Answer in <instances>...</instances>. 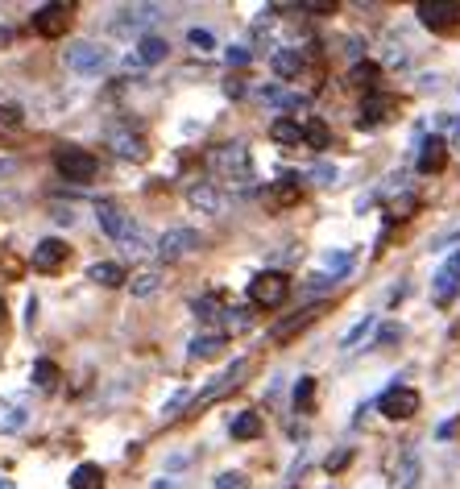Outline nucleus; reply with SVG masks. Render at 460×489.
Wrapping results in <instances>:
<instances>
[{
	"label": "nucleus",
	"mask_w": 460,
	"mask_h": 489,
	"mask_svg": "<svg viewBox=\"0 0 460 489\" xmlns=\"http://www.w3.org/2000/svg\"><path fill=\"white\" fill-rule=\"evenodd\" d=\"M249 59H254V54H249L245 46H232V50H229V67H245Z\"/></svg>",
	"instance_id": "obj_43"
},
{
	"label": "nucleus",
	"mask_w": 460,
	"mask_h": 489,
	"mask_svg": "<svg viewBox=\"0 0 460 489\" xmlns=\"http://www.w3.org/2000/svg\"><path fill=\"white\" fill-rule=\"evenodd\" d=\"M212 489H249V477L245 473H220Z\"/></svg>",
	"instance_id": "obj_40"
},
{
	"label": "nucleus",
	"mask_w": 460,
	"mask_h": 489,
	"mask_svg": "<svg viewBox=\"0 0 460 489\" xmlns=\"http://www.w3.org/2000/svg\"><path fill=\"white\" fill-rule=\"evenodd\" d=\"M109 150L117 158H125V162H146V154H149L146 137L133 133L129 125H112V129H109Z\"/></svg>",
	"instance_id": "obj_8"
},
{
	"label": "nucleus",
	"mask_w": 460,
	"mask_h": 489,
	"mask_svg": "<svg viewBox=\"0 0 460 489\" xmlns=\"http://www.w3.org/2000/svg\"><path fill=\"white\" fill-rule=\"evenodd\" d=\"M62 262H67V240H59V237L37 240V249H34V270H42V274H54V270H59Z\"/></svg>",
	"instance_id": "obj_14"
},
{
	"label": "nucleus",
	"mask_w": 460,
	"mask_h": 489,
	"mask_svg": "<svg viewBox=\"0 0 460 489\" xmlns=\"http://www.w3.org/2000/svg\"><path fill=\"white\" fill-rule=\"evenodd\" d=\"M157 17H162V9L157 4H125L121 12H117V34H129V29H146V25H154Z\"/></svg>",
	"instance_id": "obj_11"
},
{
	"label": "nucleus",
	"mask_w": 460,
	"mask_h": 489,
	"mask_svg": "<svg viewBox=\"0 0 460 489\" xmlns=\"http://www.w3.org/2000/svg\"><path fill=\"white\" fill-rule=\"evenodd\" d=\"M129 290H133V298H149L162 290V270H141V274L129 278Z\"/></svg>",
	"instance_id": "obj_23"
},
{
	"label": "nucleus",
	"mask_w": 460,
	"mask_h": 489,
	"mask_svg": "<svg viewBox=\"0 0 460 489\" xmlns=\"http://www.w3.org/2000/svg\"><path fill=\"white\" fill-rule=\"evenodd\" d=\"M377 411L386 419H394V423H407V419L419 415V390H411V386H390V390L377 398Z\"/></svg>",
	"instance_id": "obj_7"
},
{
	"label": "nucleus",
	"mask_w": 460,
	"mask_h": 489,
	"mask_svg": "<svg viewBox=\"0 0 460 489\" xmlns=\"http://www.w3.org/2000/svg\"><path fill=\"white\" fill-rule=\"evenodd\" d=\"M415 481H419V456H415V452H407V456H402L399 485H402V489H415Z\"/></svg>",
	"instance_id": "obj_33"
},
{
	"label": "nucleus",
	"mask_w": 460,
	"mask_h": 489,
	"mask_svg": "<svg viewBox=\"0 0 460 489\" xmlns=\"http://www.w3.org/2000/svg\"><path fill=\"white\" fill-rule=\"evenodd\" d=\"M377 79H382V67H377V62H352V71H349V84H352V87H365V92H374Z\"/></svg>",
	"instance_id": "obj_25"
},
{
	"label": "nucleus",
	"mask_w": 460,
	"mask_h": 489,
	"mask_svg": "<svg viewBox=\"0 0 460 489\" xmlns=\"http://www.w3.org/2000/svg\"><path fill=\"white\" fill-rule=\"evenodd\" d=\"M311 179H324V187H327V183H336V170H332V167H315Z\"/></svg>",
	"instance_id": "obj_48"
},
{
	"label": "nucleus",
	"mask_w": 460,
	"mask_h": 489,
	"mask_svg": "<svg viewBox=\"0 0 460 489\" xmlns=\"http://www.w3.org/2000/svg\"><path fill=\"white\" fill-rule=\"evenodd\" d=\"M399 336H402V328H382V332H377V348H382V345H394Z\"/></svg>",
	"instance_id": "obj_46"
},
{
	"label": "nucleus",
	"mask_w": 460,
	"mask_h": 489,
	"mask_svg": "<svg viewBox=\"0 0 460 489\" xmlns=\"http://www.w3.org/2000/svg\"><path fill=\"white\" fill-rule=\"evenodd\" d=\"M415 212V195H402V200L390 203V220H407Z\"/></svg>",
	"instance_id": "obj_41"
},
{
	"label": "nucleus",
	"mask_w": 460,
	"mask_h": 489,
	"mask_svg": "<svg viewBox=\"0 0 460 489\" xmlns=\"http://www.w3.org/2000/svg\"><path fill=\"white\" fill-rule=\"evenodd\" d=\"M448 265H452V270H456V274H460V249H456V253H452V257H448Z\"/></svg>",
	"instance_id": "obj_51"
},
{
	"label": "nucleus",
	"mask_w": 460,
	"mask_h": 489,
	"mask_svg": "<svg viewBox=\"0 0 460 489\" xmlns=\"http://www.w3.org/2000/svg\"><path fill=\"white\" fill-rule=\"evenodd\" d=\"M17 175V158H0V183Z\"/></svg>",
	"instance_id": "obj_47"
},
{
	"label": "nucleus",
	"mask_w": 460,
	"mask_h": 489,
	"mask_svg": "<svg viewBox=\"0 0 460 489\" xmlns=\"http://www.w3.org/2000/svg\"><path fill=\"white\" fill-rule=\"evenodd\" d=\"M121 245H125V253H129V257H141L149 240H146V232H141V228H133V232H129V237H125Z\"/></svg>",
	"instance_id": "obj_38"
},
{
	"label": "nucleus",
	"mask_w": 460,
	"mask_h": 489,
	"mask_svg": "<svg viewBox=\"0 0 460 489\" xmlns=\"http://www.w3.org/2000/svg\"><path fill=\"white\" fill-rule=\"evenodd\" d=\"M369 328H374V315H365V320L357 323V328H349V332H344V340H340V348H352V345H357V340H361L365 332H369Z\"/></svg>",
	"instance_id": "obj_39"
},
{
	"label": "nucleus",
	"mask_w": 460,
	"mask_h": 489,
	"mask_svg": "<svg viewBox=\"0 0 460 489\" xmlns=\"http://www.w3.org/2000/svg\"><path fill=\"white\" fill-rule=\"evenodd\" d=\"M456 295H460V274L452 265H440L436 278H432V303H436V307H448Z\"/></svg>",
	"instance_id": "obj_16"
},
{
	"label": "nucleus",
	"mask_w": 460,
	"mask_h": 489,
	"mask_svg": "<svg viewBox=\"0 0 460 489\" xmlns=\"http://www.w3.org/2000/svg\"><path fill=\"white\" fill-rule=\"evenodd\" d=\"M182 403H187V390H179V394H174V398H170L166 406H162V419H170V415H174V411H179Z\"/></svg>",
	"instance_id": "obj_44"
},
{
	"label": "nucleus",
	"mask_w": 460,
	"mask_h": 489,
	"mask_svg": "<svg viewBox=\"0 0 460 489\" xmlns=\"http://www.w3.org/2000/svg\"><path fill=\"white\" fill-rule=\"evenodd\" d=\"M286 295H291V278L282 274V270H262V274H254V282H249V303L254 307H282L286 303Z\"/></svg>",
	"instance_id": "obj_3"
},
{
	"label": "nucleus",
	"mask_w": 460,
	"mask_h": 489,
	"mask_svg": "<svg viewBox=\"0 0 460 489\" xmlns=\"http://www.w3.org/2000/svg\"><path fill=\"white\" fill-rule=\"evenodd\" d=\"M0 489H12V481H0Z\"/></svg>",
	"instance_id": "obj_54"
},
{
	"label": "nucleus",
	"mask_w": 460,
	"mask_h": 489,
	"mask_svg": "<svg viewBox=\"0 0 460 489\" xmlns=\"http://www.w3.org/2000/svg\"><path fill=\"white\" fill-rule=\"evenodd\" d=\"M220 323H224V332H249V328H254V311L249 307H224L220 311Z\"/></svg>",
	"instance_id": "obj_22"
},
{
	"label": "nucleus",
	"mask_w": 460,
	"mask_h": 489,
	"mask_svg": "<svg viewBox=\"0 0 460 489\" xmlns=\"http://www.w3.org/2000/svg\"><path fill=\"white\" fill-rule=\"evenodd\" d=\"M154 489H174V481H157V485Z\"/></svg>",
	"instance_id": "obj_52"
},
{
	"label": "nucleus",
	"mask_w": 460,
	"mask_h": 489,
	"mask_svg": "<svg viewBox=\"0 0 460 489\" xmlns=\"http://www.w3.org/2000/svg\"><path fill=\"white\" fill-rule=\"evenodd\" d=\"M349 456H352V452H336L332 460H327V469H344V460H349Z\"/></svg>",
	"instance_id": "obj_50"
},
{
	"label": "nucleus",
	"mask_w": 460,
	"mask_h": 489,
	"mask_svg": "<svg viewBox=\"0 0 460 489\" xmlns=\"http://www.w3.org/2000/svg\"><path fill=\"white\" fill-rule=\"evenodd\" d=\"M315 315H319V307H303L299 315H291L286 323H278V328H274V336H278V340H291V336L299 332V328H307V323H311Z\"/></svg>",
	"instance_id": "obj_28"
},
{
	"label": "nucleus",
	"mask_w": 460,
	"mask_h": 489,
	"mask_svg": "<svg viewBox=\"0 0 460 489\" xmlns=\"http://www.w3.org/2000/svg\"><path fill=\"white\" fill-rule=\"evenodd\" d=\"M170 54L166 46V37H157V34H146V37H137V62L141 67H157V62Z\"/></svg>",
	"instance_id": "obj_17"
},
{
	"label": "nucleus",
	"mask_w": 460,
	"mask_h": 489,
	"mask_svg": "<svg viewBox=\"0 0 460 489\" xmlns=\"http://www.w3.org/2000/svg\"><path fill=\"white\" fill-rule=\"evenodd\" d=\"M54 167H59V175L67 183H92V179H96V170H100V162H96V154H92V150H79V145H59V150H54Z\"/></svg>",
	"instance_id": "obj_2"
},
{
	"label": "nucleus",
	"mask_w": 460,
	"mask_h": 489,
	"mask_svg": "<svg viewBox=\"0 0 460 489\" xmlns=\"http://www.w3.org/2000/svg\"><path fill=\"white\" fill-rule=\"evenodd\" d=\"M71 489H104V469L100 465H79L71 473Z\"/></svg>",
	"instance_id": "obj_27"
},
{
	"label": "nucleus",
	"mask_w": 460,
	"mask_h": 489,
	"mask_svg": "<svg viewBox=\"0 0 460 489\" xmlns=\"http://www.w3.org/2000/svg\"><path fill=\"white\" fill-rule=\"evenodd\" d=\"M96 220H100V228H104L112 240H125V237H129V232L137 228L133 216L125 212L117 200H100V203H96Z\"/></svg>",
	"instance_id": "obj_10"
},
{
	"label": "nucleus",
	"mask_w": 460,
	"mask_h": 489,
	"mask_svg": "<svg viewBox=\"0 0 460 489\" xmlns=\"http://www.w3.org/2000/svg\"><path fill=\"white\" fill-rule=\"evenodd\" d=\"M229 431H232V440H257L262 436V415L257 411H241V415H232Z\"/></svg>",
	"instance_id": "obj_20"
},
{
	"label": "nucleus",
	"mask_w": 460,
	"mask_h": 489,
	"mask_svg": "<svg viewBox=\"0 0 460 489\" xmlns=\"http://www.w3.org/2000/svg\"><path fill=\"white\" fill-rule=\"evenodd\" d=\"M303 142L311 145V150H327V142H332V133H327L324 120H307L303 125Z\"/></svg>",
	"instance_id": "obj_30"
},
{
	"label": "nucleus",
	"mask_w": 460,
	"mask_h": 489,
	"mask_svg": "<svg viewBox=\"0 0 460 489\" xmlns=\"http://www.w3.org/2000/svg\"><path fill=\"white\" fill-rule=\"evenodd\" d=\"M311 394H315V378H299V386H295V411H307Z\"/></svg>",
	"instance_id": "obj_34"
},
{
	"label": "nucleus",
	"mask_w": 460,
	"mask_h": 489,
	"mask_svg": "<svg viewBox=\"0 0 460 489\" xmlns=\"http://www.w3.org/2000/svg\"><path fill=\"white\" fill-rule=\"evenodd\" d=\"M299 9L303 12H336V4H332V0H303Z\"/></svg>",
	"instance_id": "obj_42"
},
{
	"label": "nucleus",
	"mask_w": 460,
	"mask_h": 489,
	"mask_svg": "<svg viewBox=\"0 0 460 489\" xmlns=\"http://www.w3.org/2000/svg\"><path fill=\"white\" fill-rule=\"evenodd\" d=\"M212 170L220 175V183H232L237 192L254 187V154L245 142H229L212 154Z\"/></svg>",
	"instance_id": "obj_1"
},
{
	"label": "nucleus",
	"mask_w": 460,
	"mask_h": 489,
	"mask_svg": "<svg viewBox=\"0 0 460 489\" xmlns=\"http://www.w3.org/2000/svg\"><path fill=\"white\" fill-rule=\"evenodd\" d=\"M220 348H224V332H204V336H195L191 340V357L207 361V357H216Z\"/></svg>",
	"instance_id": "obj_26"
},
{
	"label": "nucleus",
	"mask_w": 460,
	"mask_h": 489,
	"mask_svg": "<svg viewBox=\"0 0 460 489\" xmlns=\"http://www.w3.org/2000/svg\"><path fill=\"white\" fill-rule=\"evenodd\" d=\"M62 62H67L75 75H100L109 67V50L96 46V42H71V46L62 50Z\"/></svg>",
	"instance_id": "obj_6"
},
{
	"label": "nucleus",
	"mask_w": 460,
	"mask_h": 489,
	"mask_svg": "<svg viewBox=\"0 0 460 489\" xmlns=\"http://www.w3.org/2000/svg\"><path fill=\"white\" fill-rule=\"evenodd\" d=\"M29 25H34V34H42V37H62L71 29V4H42V9H34Z\"/></svg>",
	"instance_id": "obj_9"
},
{
	"label": "nucleus",
	"mask_w": 460,
	"mask_h": 489,
	"mask_svg": "<svg viewBox=\"0 0 460 489\" xmlns=\"http://www.w3.org/2000/svg\"><path fill=\"white\" fill-rule=\"evenodd\" d=\"M444 162H448V142H444V137H427V142L419 145V158H415L419 175H440Z\"/></svg>",
	"instance_id": "obj_13"
},
{
	"label": "nucleus",
	"mask_w": 460,
	"mask_h": 489,
	"mask_svg": "<svg viewBox=\"0 0 460 489\" xmlns=\"http://www.w3.org/2000/svg\"><path fill=\"white\" fill-rule=\"evenodd\" d=\"M0 320H4V298H0Z\"/></svg>",
	"instance_id": "obj_55"
},
{
	"label": "nucleus",
	"mask_w": 460,
	"mask_h": 489,
	"mask_svg": "<svg viewBox=\"0 0 460 489\" xmlns=\"http://www.w3.org/2000/svg\"><path fill=\"white\" fill-rule=\"evenodd\" d=\"M241 378H245V361H232L229 370L220 373L216 382L207 386L204 394H199V398H195V406H207V403H216L220 394H229V390H237V386H241Z\"/></svg>",
	"instance_id": "obj_15"
},
{
	"label": "nucleus",
	"mask_w": 460,
	"mask_h": 489,
	"mask_svg": "<svg viewBox=\"0 0 460 489\" xmlns=\"http://www.w3.org/2000/svg\"><path fill=\"white\" fill-rule=\"evenodd\" d=\"M270 137L278 145H303V125L295 117H278L274 125H270Z\"/></svg>",
	"instance_id": "obj_21"
},
{
	"label": "nucleus",
	"mask_w": 460,
	"mask_h": 489,
	"mask_svg": "<svg viewBox=\"0 0 460 489\" xmlns=\"http://www.w3.org/2000/svg\"><path fill=\"white\" fill-rule=\"evenodd\" d=\"M204 245V237L195 232V228H166L162 237H157L154 253H157V262H182L187 253H195Z\"/></svg>",
	"instance_id": "obj_4"
},
{
	"label": "nucleus",
	"mask_w": 460,
	"mask_h": 489,
	"mask_svg": "<svg viewBox=\"0 0 460 489\" xmlns=\"http://www.w3.org/2000/svg\"><path fill=\"white\" fill-rule=\"evenodd\" d=\"M54 220H59V224H75V212H71V208H59V212H54Z\"/></svg>",
	"instance_id": "obj_49"
},
{
	"label": "nucleus",
	"mask_w": 460,
	"mask_h": 489,
	"mask_svg": "<svg viewBox=\"0 0 460 489\" xmlns=\"http://www.w3.org/2000/svg\"><path fill=\"white\" fill-rule=\"evenodd\" d=\"M59 365H54V361H37L34 365V386L37 390H54V386H59Z\"/></svg>",
	"instance_id": "obj_29"
},
{
	"label": "nucleus",
	"mask_w": 460,
	"mask_h": 489,
	"mask_svg": "<svg viewBox=\"0 0 460 489\" xmlns=\"http://www.w3.org/2000/svg\"><path fill=\"white\" fill-rule=\"evenodd\" d=\"M187 203H191L195 212H204V216L224 212V195H220L216 183H191V187H187Z\"/></svg>",
	"instance_id": "obj_12"
},
{
	"label": "nucleus",
	"mask_w": 460,
	"mask_h": 489,
	"mask_svg": "<svg viewBox=\"0 0 460 489\" xmlns=\"http://www.w3.org/2000/svg\"><path fill=\"white\" fill-rule=\"evenodd\" d=\"M390 112H394V100L382 96V92H369L361 104V125H382Z\"/></svg>",
	"instance_id": "obj_19"
},
{
	"label": "nucleus",
	"mask_w": 460,
	"mask_h": 489,
	"mask_svg": "<svg viewBox=\"0 0 460 489\" xmlns=\"http://www.w3.org/2000/svg\"><path fill=\"white\" fill-rule=\"evenodd\" d=\"M12 129H21V108L0 104V133H12Z\"/></svg>",
	"instance_id": "obj_37"
},
{
	"label": "nucleus",
	"mask_w": 460,
	"mask_h": 489,
	"mask_svg": "<svg viewBox=\"0 0 460 489\" xmlns=\"http://www.w3.org/2000/svg\"><path fill=\"white\" fill-rule=\"evenodd\" d=\"M419 25H427L432 34H448L460 25V4L456 0H419V9H415Z\"/></svg>",
	"instance_id": "obj_5"
},
{
	"label": "nucleus",
	"mask_w": 460,
	"mask_h": 489,
	"mask_svg": "<svg viewBox=\"0 0 460 489\" xmlns=\"http://www.w3.org/2000/svg\"><path fill=\"white\" fill-rule=\"evenodd\" d=\"M9 37H12V34H9V29H0V46H4V42H9Z\"/></svg>",
	"instance_id": "obj_53"
},
{
	"label": "nucleus",
	"mask_w": 460,
	"mask_h": 489,
	"mask_svg": "<svg viewBox=\"0 0 460 489\" xmlns=\"http://www.w3.org/2000/svg\"><path fill=\"white\" fill-rule=\"evenodd\" d=\"M191 311H195V315H199L204 323H212V320H220V311H224V307H220L216 295H204V298H195V303H191Z\"/></svg>",
	"instance_id": "obj_32"
},
{
	"label": "nucleus",
	"mask_w": 460,
	"mask_h": 489,
	"mask_svg": "<svg viewBox=\"0 0 460 489\" xmlns=\"http://www.w3.org/2000/svg\"><path fill=\"white\" fill-rule=\"evenodd\" d=\"M270 67L282 75V79H295V75L303 71V50H295V46H278L274 50V59H270Z\"/></svg>",
	"instance_id": "obj_18"
},
{
	"label": "nucleus",
	"mask_w": 460,
	"mask_h": 489,
	"mask_svg": "<svg viewBox=\"0 0 460 489\" xmlns=\"http://www.w3.org/2000/svg\"><path fill=\"white\" fill-rule=\"evenodd\" d=\"M87 278H92V282H100V287H121V282H129V278H125V270L117 262H96L92 270H87Z\"/></svg>",
	"instance_id": "obj_24"
},
{
	"label": "nucleus",
	"mask_w": 460,
	"mask_h": 489,
	"mask_svg": "<svg viewBox=\"0 0 460 489\" xmlns=\"http://www.w3.org/2000/svg\"><path fill=\"white\" fill-rule=\"evenodd\" d=\"M332 282H336V278H327V274H311L307 290H311V295H315V290H327V287H332Z\"/></svg>",
	"instance_id": "obj_45"
},
{
	"label": "nucleus",
	"mask_w": 460,
	"mask_h": 489,
	"mask_svg": "<svg viewBox=\"0 0 460 489\" xmlns=\"http://www.w3.org/2000/svg\"><path fill=\"white\" fill-rule=\"evenodd\" d=\"M324 265H327V270H332V278H336V274H344V270H349V265H352V253L332 249V253H324Z\"/></svg>",
	"instance_id": "obj_36"
},
{
	"label": "nucleus",
	"mask_w": 460,
	"mask_h": 489,
	"mask_svg": "<svg viewBox=\"0 0 460 489\" xmlns=\"http://www.w3.org/2000/svg\"><path fill=\"white\" fill-rule=\"evenodd\" d=\"M187 46H191L195 54H212V50H216V37H212V29H199V25H195V29H187Z\"/></svg>",
	"instance_id": "obj_31"
},
{
	"label": "nucleus",
	"mask_w": 460,
	"mask_h": 489,
	"mask_svg": "<svg viewBox=\"0 0 460 489\" xmlns=\"http://www.w3.org/2000/svg\"><path fill=\"white\" fill-rule=\"evenodd\" d=\"M274 200H278V203H291V200H299V179H295V175H286V179H278V187H274Z\"/></svg>",
	"instance_id": "obj_35"
}]
</instances>
